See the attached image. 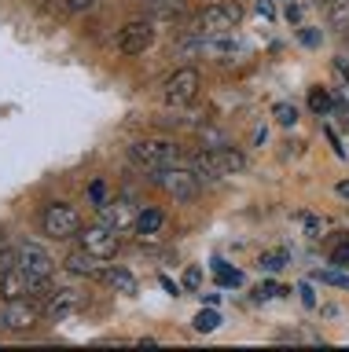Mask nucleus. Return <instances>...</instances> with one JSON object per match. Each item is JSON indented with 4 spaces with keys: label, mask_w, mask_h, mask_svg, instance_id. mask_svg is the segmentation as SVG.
Here are the masks:
<instances>
[{
    "label": "nucleus",
    "mask_w": 349,
    "mask_h": 352,
    "mask_svg": "<svg viewBox=\"0 0 349 352\" xmlns=\"http://www.w3.org/2000/svg\"><path fill=\"white\" fill-rule=\"evenodd\" d=\"M151 184L162 195H169L173 202H195L202 195V180L184 165H166V169H151Z\"/></svg>",
    "instance_id": "f257e3e1"
},
{
    "label": "nucleus",
    "mask_w": 349,
    "mask_h": 352,
    "mask_svg": "<svg viewBox=\"0 0 349 352\" xmlns=\"http://www.w3.org/2000/svg\"><path fill=\"white\" fill-rule=\"evenodd\" d=\"M129 158H133L140 169H166V165H180L184 151L177 147V140H166V136H151V140H136L129 147Z\"/></svg>",
    "instance_id": "f03ea898"
},
{
    "label": "nucleus",
    "mask_w": 349,
    "mask_h": 352,
    "mask_svg": "<svg viewBox=\"0 0 349 352\" xmlns=\"http://www.w3.org/2000/svg\"><path fill=\"white\" fill-rule=\"evenodd\" d=\"M239 22H243V4L239 0H213V4H206L184 26L195 33H224V30H235Z\"/></svg>",
    "instance_id": "7ed1b4c3"
},
{
    "label": "nucleus",
    "mask_w": 349,
    "mask_h": 352,
    "mask_svg": "<svg viewBox=\"0 0 349 352\" xmlns=\"http://www.w3.org/2000/svg\"><path fill=\"white\" fill-rule=\"evenodd\" d=\"M41 231L56 242H67V239H78L81 231V213L74 209L70 202H48L45 213H41Z\"/></svg>",
    "instance_id": "20e7f679"
},
{
    "label": "nucleus",
    "mask_w": 349,
    "mask_h": 352,
    "mask_svg": "<svg viewBox=\"0 0 349 352\" xmlns=\"http://www.w3.org/2000/svg\"><path fill=\"white\" fill-rule=\"evenodd\" d=\"M202 88V74L195 70V66H180V70H173L166 77V85H162V99H166L169 107H188L195 96H199Z\"/></svg>",
    "instance_id": "39448f33"
},
{
    "label": "nucleus",
    "mask_w": 349,
    "mask_h": 352,
    "mask_svg": "<svg viewBox=\"0 0 349 352\" xmlns=\"http://www.w3.org/2000/svg\"><path fill=\"white\" fill-rule=\"evenodd\" d=\"M78 242H81V250H89L92 257H100V261H114L118 250H122V235H118L114 228H107L103 220H100V224L81 228L78 231Z\"/></svg>",
    "instance_id": "423d86ee"
},
{
    "label": "nucleus",
    "mask_w": 349,
    "mask_h": 352,
    "mask_svg": "<svg viewBox=\"0 0 349 352\" xmlns=\"http://www.w3.org/2000/svg\"><path fill=\"white\" fill-rule=\"evenodd\" d=\"M41 308L34 301H26V297H19V301H4L0 308V330H8V334H30L37 323H41Z\"/></svg>",
    "instance_id": "0eeeda50"
},
{
    "label": "nucleus",
    "mask_w": 349,
    "mask_h": 352,
    "mask_svg": "<svg viewBox=\"0 0 349 352\" xmlns=\"http://www.w3.org/2000/svg\"><path fill=\"white\" fill-rule=\"evenodd\" d=\"M155 22H151L147 15L144 19H133V22H125L122 30H118V37H114V48L122 52V55H144L151 44H155Z\"/></svg>",
    "instance_id": "6e6552de"
},
{
    "label": "nucleus",
    "mask_w": 349,
    "mask_h": 352,
    "mask_svg": "<svg viewBox=\"0 0 349 352\" xmlns=\"http://www.w3.org/2000/svg\"><path fill=\"white\" fill-rule=\"evenodd\" d=\"M45 286L48 279H37V275H30L23 268H12V272H4L0 275V297L4 301H19V297H45Z\"/></svg>",
    "instance_id": "1a4fd4ad"
},
{
    "label": "nucleus",
    "mask_w": 349,
    "mask_h": 352,
    "mask_svg": "<svg viewBox=\"0 0 349 352\" xmlns=\"http://www.w3.org/2000/svg\"><path fill=\"white\" fill-rule=\"evenodd\" d=\"M100 209V220L107 228H114L118 235H129V231H136V213L140 209L129 202V198H107L103 206H96Z\"/></svg>",
    "instance_id": "9d476101"
},
{
    "label": "nucleus",
    "mask_w": 349,
    "mask_h": 352,
    "mask_svg": "<svg viewBox=\"0 0 349 352\" xmlns=\"http://www.w3.org/2000/svg\"><path fill=\"white\" fill-rule=\"evenodd\" d=\"M19 268L37 275V279H52V272H56V261H52V253L45 246H37V242H23L19 246Z\"/></svg>",
    "instance_id": "9b49d317"
},
{
    "label": "nucleus",
    "mask_w": 349,
    "mask_h": 352,
    "mask_svg": "<svg viewBox=\"0 0 349 352\" xmlns=\"http://www.w3.org/2000/svg\"><path fill=\"white\" fill-rule=\"evenodd\" d=\"M81 308V294L70 290V286H56V290H45V305H41V312L48 319H67Z\"/></svg>",
    "instance_id": "f8f14e48"
},
{
    "label": "nucleus",
    "mask_w": 349,
    "mask_h": 352,
    "mask_svg": "<svg viewBox=\"0 0 349 352\" xmlns=\"http://www.w3.org/2000/svg\"><path fill=\"white\" fill-rule=\"evenodd\" d=\"M147 19L158 26H184L188 22V8H184V0H155V4H147Z\"/></svg>",
    "instance_id": "ddd939ff"
},
{
    "label": "nucleus",
    "mask_w": 349,
    "mask_h": 352,
    "mask_svg": "<svg viewBox=\"0 0 349 352\" xmlns=\"http://www.w3.org/2000/svg\"><path fill=\"white\" fill-rule=\"evenodd\" d=\"M63 268H67L70 275H78V279H81V275H85V279H100V275H103V261H100V257H92L89 250H81V246H78L74 253H67Z\"/></svg>",
    "instance_id": "4468645a"
},
{
    "label": "nucleus",
    "mask_w": 349,
    "mask_h": 352,
    "mask_svg": "<svg viewBox=\"0 0 349 352\" xmlns=\"http://www.w3.org/2000/svg\"><path fill=\"white\" fill-rule=\"evenodd\" d=\"M188 169L199 176L202 184H217V180H224V173H221V165H217V158H213V151H195L191 158H188Z\"/></svg>",
    "instance_id": "2eb2a0df"
},
{
    "label": "nucleus",
    "mask_w": 349,
    "mask_h": 352,
    "mask_svg": "<svg viewBox=\"0 0 349 352\" xmlns=\"http://www.w3.org/2000/svg\"><path fill=\"white\" fill-rule=\"evenodd\" d=\"M213 158H217V165H221V173H224V176H239V173L246 169L243 151H235L232 143H228V147H221V151H213Z\"/></svg>",
    "instance_id": "dca6fc26"
},
{
    "label": "nucleus",
    "mask_w": 349,
    "mask_h": 352,
    "mask_svg": "<svg viewBox=\"0 0 349 352\" xmlns=\"http://www.w3.org/2000/svg\"><path fill=\"white\" fill-rule=\"evenodd\" d=\"M100 279L111 286V290H118V294H136V279H133L129 268H107Z\"/></svg>",
    "instance_id": "f3484780"
},
{
    "label": "nucleus",
    "mask_w": 349,
    "mask_h": 352,
    "mask_svg": "<svg viewBox=\"0 0 349 352\" xmlns=\"http://www.w3.org/2000/svg\"><path fill=\"white\" fill-rule=\"evenodd\" d=\"M166 228V213L162 209H140L136 213V235H158Z\"/></svg>",
    "instance_id": "a211bd4d"
},
{
    "label": "nucleus",
    "mask_w": 349,
    "mask_h": 352,
    "mask_svg": "<svg viewBox=\"0 0 349 352\" xmlns=\"http://www.w3.org/2000/svg\"><path fill=\"white\" fill-rule=\"evenodd\" d=\"M228 143H232V140H228L221 129H213V125H202L199 129V147L202 151H221V147H228Z\"/></svg>",
    "instance_id": "6ab92c4d"
},
{
    "label": "nucleus",
    "mask_w": 349,
    "mask_h": 352,
    "mask_svg": "<svg viewBox=\"0 0 349 352\" xmlns=\"http://www.w3.org/2000/svg\"><path fill=\"white\" fill-rule=\"evenodd\" d=\"M195 330H199V334H213L217 327H221V312H217V308L210 305V308H202L199 316H195V323H191Z\"/></svg>",
    "instance_id": "aec40b11"
},
{
    "label": "nucleus",
    "mask_w": 349,
    "mask_h": 352,
    "mask_svg": "<svg viewBox=\"0 0 349 352\" xmlns=\"http://www.w3.org/2000/svg\"><path fill=\"white\" fill-rule=\"evenodd\" d=\"M327 22L331 26H349V0H327Z\"/></svg>",
    "instance_id": "412c9836"
},
{
    "label": "nucleus",
    "mask_w": 349,
    "mask_h": 352,
    "mask_svg": "<svg viewBox=\"0 0 349 352\" xmlns=\"http://www.w3.org/2000/svg\"><path fill=\"white\" fill-rule=\"evenodd\" d=\"M309 110L324 118V114H331V110H335V99L327 96L324 88H313V92H309Z\"/></svg>",
    "instance_id": "4be33fe9"
},
{
    "label": "nucleus",
    "mask_w": 349,
    "mask_h": 352,
    "mask_svg": "<svg viewBox=\"0 0 349 352\" xmlns=\"http://www.w3.org/2000/svg\"><path fill=\"white\" fill-rule=\"evenodd\" d=\"M213 272H217V283H221V286H243V272L228 268L224 261H213Z\"/></svg>",
    "instance_id": "5701e85b"
},
{
    "label": "nucleus",
    "mask_w": 349,
    "mask_h": 352,
    "mask_svg": "<svg viewBox=\"0 0 349 352\" xmlns=\"http://www.w3.org/2000/svg\"><path fill=\"white\" fill-rule=\"evenodd\" d=\"M257 264H261L265 272H279L283 264H290V253H287V250H268V253H261Z\"/></svg>",
    "instance_id": "b1692460"
},
{
    "label": "nucleus",
    "mask_w": 349,
    "mask_h": 352,
    "mask_svg": "<svg viewBox=\"0 0 349 352\" xmlns=\"http://www.w3.org/2000/svg\"><path fill=\"white\" fill-rule=\"evenodd\" d=\"M276 121H279L283 129H294V125H298V107L279 103V107H276Z\"/></svg>",
    "instance_id": "393cba45"
},
{
    "label": "nucleus",
    "mask_w": 349,
    "mask_h": 352,
    "mask_svg": "<svg viewBox=\"0 0 349 352\" xmlns=\"http://www.w3.org/2000/svg\"><path fill=\"white\" fill-rule=\"evenodd\" d=\"M19 268V246H0V275Z\"/></svg>",
    "instance_id": "a878e982"
},
{
    "label": "nucleus",
    "mask_w": 349,
    "mask_h": 352,
    "mask_svg": "<svg viewBox=\"0 0 349 352\" xmlns=\"http://www.w3.org/2000/svg\"><path fill=\"white\" fill-rule=\"evenodd\" d=\"M63 8H67L70 15H85V11L96 8V0H63Z\"/></svg>",
    "instance_id": "bb28decb"
},
{
    "label": "nucleus",
    "mask_w": 349,
    "mask_h": 352,
    "mask_svg": "<svg viewBox=\"0 0 349 352\" xmlns=\"http://www.w3.org/2000/svg\"><path fill=\"white\" fill-rule=\"evenodd\" d=\"M89 198H92V206H103L107 202V184L103 180H92L89 184Z\"/></svg>",
    "instance_id": "cd10ccee"
},
{
    "label": "nucleus",
    "mask_w": 349,
    "mask_h": 352,
    "mask_svg": "<svg viewBox=\"0 0 349 352\" xmlns=\"http://www.w3.org/2000/svg\"><path fill=\"white\" fill-rule=\"evenodd\" d=\"M331 264H335V268H349V242H342V246H335V253H331Z\"/></svg>",
    "instance_id": "c85d7f7f"
},
{
    "label": "nucleus",
    "mask_w": 349,
    "mask_h": 352,
    "mask_svg": "<svg viewBox=\"0 0 349 352\" xmlns=\"http://www.w3.org/2000/svg\"><path fill=\"white\" fill-rule=\"evenodd\" d=\"M320 283H331V286H342V290H349V275H346V272H324Z\"/></svg>",
    "instance_id": "c756f323"
},
{
    "label": "nucleus",
    "mask_w": 349,
    "mask_h": 352,
    "mask_svg": "<svg viewBox=\"0 0 349 352\" xmlns=\"http://www.w3.org/2000/svg\"><path fill=\"white\" fill-rule=\"evenodd\" d=\"M184 286H188V290H199V286H202V268H195V264H191V268L184 272Z\"/></svg>",
    "instance_id": "7c9ffc66"
},
{
    "label": "nucleus",
    "mask_w": 349,
    "mask_h": 352,
    "mask_svg": "<svg viewBox=\"0 0 349 352\" xmlns=\"http://www.w3.org/2000/svg\"><path fill=\"white\" fill-rule=\"evenodd\" d=\"M283 294H290V290H283V286H276V283H265L257 290V297H283Z\"/></svg>",
    "instance_id": "2f4dec72"
},
{
    "label": "nucleus",
    "mask_w": 349,
    "mask_h": 352,
    "mask_svg": "<svg viewBox=\"0 0 349 352\" xmlns=\"http://www.w3.org/2000/svg\"><path fill=\"white\" fill-rule=\"evenodd\" d=\"M257 15H261V19H272V15H276V8H272V0H257Z\"/></svg>",
    "instance_id": "473e14b6"
},
{
    "label": "nucleus",
    "mask_w": 349,
    "mask_h": 352,
    "mask_svg": "<svg viewBox=\"0 0 349 352\" xmlns=\"http://www.w3.org/2000/svg\"><path fill=\"white\" fill-rule=\"evenodd\" d=\"M158 283H162V290H166V294H173V297H177V294H180V283H173V279H169V275H162V279H158Z\"/></svg>",
    "instance_id": "72a5a7b5"
},
{
    "label": "nucleus",
    "mask_w": 349,
    "mask_h": 352,
    "mask_svg": "<svg viewBox=\"0 0 349 352\" xmlns=\"http://www.w3.org/2000/svg\"><path fill=\"white\" fill-rule=\"evenodd\" d=\"M302 44H309V48H316V44H320V33H316V30H302Z\"/></svg>",
    "instance_id": "f704fd0d"
},
{
    "label": "nucleus",
    "mask_w": 349,
    "mask_h": 352,
    "mask_svg": "<svg viewBox=\"0 0 349 352\" xmlns=\"http://www.w3.org/2000/svg\"><path fill=\"white\" fill-rule=\"evenodd\" d=\"M305 228H309V235H320V231H324V220H316V217H305Z\"/></svg>",
    "instance_id": "c9c22d12"
},
{
    "label": "nucleus",
    "mask_w": 349,
    "mask_h": 352,
    "mask_svg": "<svg viewBox=\"0 0 349 352\" xmlns=\"http://www.w3.org/2000/svg\"><path fill=\"white\" fill-rule=\"evenodd\" d=\"M298 294H302V301H305V305H316V297H313V286H309V283H302V286H298Z\"/></svg>",
    "instance_id": "e433bc0d"
},
{
    "label": "nucleus",
    "mask_w": 349,
    "mask_h": 352,
    "mask_svg": "<svg viewBox=\"0 0 349 352\" xmlns=\"http://www.w3.org/2000/svg\"><path fill=\"white\" fill-rule=\"evenodd\" d=\"M338 195H342V198H349V180H342V184H338Z\"/></svg>",
    "instance_id": "4c0bfd02"
},
{
    "label": "nucleus",
    "mask_w": 349,
    "mask_h": 352,
    "mask_svg": "<svg viewBox=\"0 0 349 352\" xmlns=\"http://www.w3.org/2000/svg\"><path fill=\"white\" fill-rule=\"evenodd\" d=\"M147 4H155V0H147Z\"/></svg>",
    "instance_id": "58836bf2"
}]
</instances>
